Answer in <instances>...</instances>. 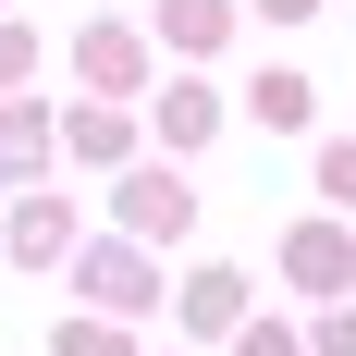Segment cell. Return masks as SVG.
I'll use <instances>...</instances> for the list:
<instances>
[{"label":"cell","mask_w":356,"mask_h":356,"mask_svg":"<svg viewBox=\"0 0 356 356\" xmlns=\"http://www.w3.org/2000/svg\"><path fill=\"white\" fill-rule=\"evenodd\" d=\"M258 13H270V25H307V13H320V0H258Z\"/></svg>","instance_id":"e0dca14e"},{"label":"cell","mask_w":356,"mask_h":356,"mask_svg":"<svg viewBox=\"0 0 356 356\" xmlns=\"http://www.w3.org/2000/svg\"><path fill=\"white\" fill-rule=\"evenodd\" d=\"M37 172H49V111L13 99L0 111V184H37Z\"/></svg>","instance_id":"30bf717a"},{"label":"cell","mask_w":356,"mask_h":356,"mask_svg":"<svg viewBox=\"0 0 356 356\" xmlns=\"http://www.w3.org/2000/svg\"><path fill=\"white\" fill-rule=\"evenodd\" d=\"M320 197H332V209H356V136H344V147H320Z\"/></svg>","instance_id":"4fadbf2b"},{"label":"cell","mask_w":356,"mask_h":356,"mask_svg":"<svg viewBox=\"0 0 356 356\" xmlns=\"http://www.w3.org/2000/svg\"><path fill=\"white\" fill-rule=\"evenodd\" d=\"M25 74H37V37H25V25H0V86H25Z\"/></svg>","instance_id":"9a60e30c"},{"label":"cell","mask_w":356,"mask_h":356,"mask_svg":"<svg viewBox=\"0 0 356 356\" xmlns=\"http://www.w3.org/2000/svg\"><path fill=\"white\" fill-rule=\"evenodd\" d=\"M49 147H74L86 172H136V123L123 111H49Z\"/></svg>","instance_id":"277c9868"},{"label":"cell","mask_w":356,"mask_h":356,"mask_svg":"<svg viewBox=\"0 0 356 356\" xmlns=\"http://www.w3.org/2000/svg\"><path fill=\"white\" fill-rule=\"evenodd\" d=\"M172 320H184V332H246V270H221V258H209V270H184Z\"/></svg>","instance_id":"52a82bcc"},{"label":"cell","mask_w":356,"mask_h":356,"mask_svg":"<svg viewBox=\"0 0 356 356\" xmlns=\"http://www.w3.org/2000/svg\"><path fill=\"white\" fill-rule=\"evenodd\" d=\"M234 356H307V344H295L283 320H246V332H234Z\"/></svg>","instance_id":"5bb4252c"},{"label":"cell","mask_w":356,"mask_h":356,"mask_svg":"<svg viewBox=\"0 0 356 356\" xmlns=\"http://www.w3.org/2000/svg\"><path fill=\"white\" fill-rule=\"evenodd\" d=\"M74 283L99 295V320H147V307H160V258H136L111 234V246H74Z\"/></svg>","instance_id":"7a4b0ae2"},{"label":"cell","mask_w":356,"mask_h":356,"mask_svg":"<svg viewBox=\"0 0 356 356\" xmlns=\"http://www.w3.org/2000/svg\"><path fill=\"white\" fill-rule=\"evenodd\" d=\"M283 283H295V295H344V283H356V234H344V221H295Z\"/></svg>","instance_id":"3957f363"},{"label":"cell","mask_w":356,"mask_h":356,"mask_svg":"<svg viewBox=\"0 0 356 356\" xmlns=\"http://www.w3.org/2000/svg\"><path fill=\"white\" fill-rule=\"evenodd\" d=\"M111 209H123V246H136V258H160V246H184V234H197V184L136 160V172L111 184Z\"/></svg>","instance_id":"6da1fadb"},{"label":"cell","mask_w":356,"mask_h":356,"mask_svg":"<svg viewBox=\"0 0 356 356\" xmlns=\"http://www.w3.org/2000/svg\"><path fill=\"white\" fill-rule=\"evenodd\" d=\"M0 246L25 258V270H62V258H74V209H62V197H13V221H0Z\"/></svg>","instance_id":"5b68a950"},{"label":"cell","mask_w":356,"mask_h":356,"mask_svg":"<svg viewBox=\"0 0 356 356\" xmlns=\"http://www.w3.org/2000/svg\"><path fill=\"white\" fill-rule=\"evenodd\" d=\"M246 123H270V136H307V123H320V86H307V74H258V86H246Z\"/></svg>","instance_id":"9c48e42d"},{"label":"cell","mask_w":356,"mask_h":356,"mask_svg":"<svg viewBox=\"0 0 356 356\" xmlns=\"http://www.w3.org/2000/svg\"><path fill=\"white\" fill-rule=\"evenodd\" d=\"M74 74H86V86H111V99H136V86H147L136 25H86V37H74Z\"/></svg>","instance_id":"8992f818"},{"label":"cell","mask_w":356,"mask_h":356,"mask_svg":"<svg viewBox=\"0 0 356 356\" xmlns=\"http://www.w3.org/2000/svg\"><path fill=\"white\" fill-rule=\"evenodd\" d=\"M160 37L172 49H221L234 37V0H160Z\"/></svg>","instance_id":"8fae6325"},{"label":"cell","mask_w":356,"mask_h":356,"mask_svg":"<svg viewBox=\"0 0 356 356\" xmlns=\"http://www.w3.org/2000/svg\"><path fill=\"white\" fill-rule=\"evenodd\" d=\"M307 356H356V307H332V320H320V344H307Z\"/></svg>","instance_id":"2e32d148"},{"label":"cell","mask_w":356,"mask_h":356,"mask_svg":"<svg viewBox=\"0 0 356 356\" xmlns=\"http://www.w3.org/2000/svg\"><path fill=\"white\" fill-rule=\"evenodd\" d=\"M49 356H136V332H123V320H62Z\"/></svg>","instance_id":"7c38bea8"},{"label":"cell","mask_w":356,"mask_h":356,"mask_svg":"<svg viewBox=\"0 0 356 356\" xmlns=\"http://www.w3.org/2000/svg\"><path fill=\"white\" fill-rule=\"evenodd\" d=\"M147 136H160V147H209L221 136V99L197 86V74H172V86L147 99Z\"/></svg>","instance_id":"ba28073f"}]
</instances>
